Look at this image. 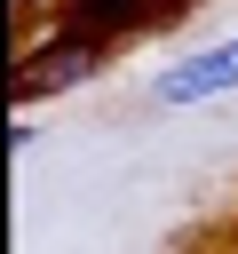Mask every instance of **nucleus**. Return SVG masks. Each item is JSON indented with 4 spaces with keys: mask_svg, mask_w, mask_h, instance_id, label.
<instances>
[{
    "mask_svg": "<svg viewBox=\"0 0 238 254\" xmlns=\"http://www.w3.org/2000/svg\"><path fill=\"white\" fill-rule=\"evenodd\" d=\"M103 64H111V40H95V32H79V24H63V32H48V40H24V56H16V103L56 95V87H87Z\"/></svg>",
    "mask_w": 238,
    "mask_h": 254,
    "instance_id": "nucleus-1",
    "label": "nucleus"
},
{
    "mask_svg": "<svg viewBox=\"0 0 238 254\" xmlns=\"http://www.w3.org/2000/svg\"><path fill=\"white\" fill-rule=\"evenodd\" d=\"M151 95L159 103H214V95H238V40H214V48H198V56H182V64H167L159 79H151Z\"/></svg>",
    "mask_w": 238,
    "mask_h": 254,
    "instance_id": "nucleus-2",
    "label": "nucleus"
},
{
    "mask_svg": "<svg viewBox=\"0 0 238 254\" xmlns=\"http://www.w3.org/2000/svg\"><path fill=\"white\" fill-rule=\"evenodd\" d=\"M167 8H182V0H71V24H79V32H95V40H111V32L159 24Z\"/></svg>",
    "mask_w": 238,
    "mask_h": 254,
    "instance_id": "nucleus-3",
    "label": "nucleus"
}]
</instances>
